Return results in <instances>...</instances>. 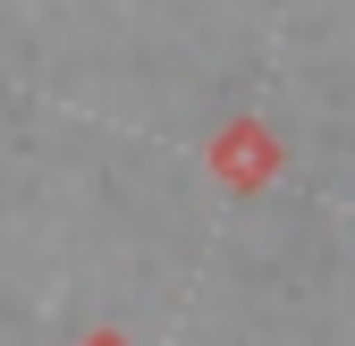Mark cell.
Returning <instances> with one entry per match:
<instances>
[{
	"label": "cell",
	"mask_w": 355,
	"mask_h": 346,
	"mask_svg": "<svg viewBox=\"0 0 355 346\" xmlns=\"http://www.w3.org/2000/svg\"><path fill=\"white\" fill-rule=\"evenodd\" d=\"M211 178H229L237 194L271 186V178H279V136H271V118L237 110L229 127H220V136H211Z\"/></svg>",
	"instance_id": "obj_1"
},
{
	"label": "cell",
	"mask_w": 355,
	"mask_h": 346,
	"mask_svg": "<svg viewBox=\"0 0 355 346\" xmlns=\"http://www.w3.org/2000/svg\"><path fill=\"white\" fill-rule=\"evenodd\" d=\"M76 346H136V338H127V329H85Z\"/></svg>",
	"instance_id": "obj_2"
}]
</instances>
